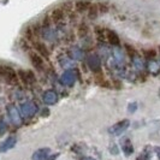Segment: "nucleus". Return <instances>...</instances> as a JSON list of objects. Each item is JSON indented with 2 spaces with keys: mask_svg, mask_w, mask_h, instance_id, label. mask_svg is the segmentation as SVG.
I'll return each instance as SVG.
<instances>
[{
  "mask_svg": "<svg viewBox=\"0 0 160 160\" xmlns=\"http://www.w3.org/2000/svg\"><path fill=\"white\" fill-rule=\"evenodd\" d=\"M2 75H4V78L8 84H17L18 83V75L15 70H12L10 68H5V69H2Z\"/></svg>",
  "mask_w": 160,
  "mask_h": 160,
  "instance_id": "f257e3e1",
  "label": "nucleus"
},
{
  "mask_svg": "<svg viewBox=\"0 0 160 160\" xmlns=\"http://www.w3.org/2000/svg\"><path fill=\"white\" fill-rule=\"evenodd\" d=\"M17 75H18V78L22 81L24 84H32L36 81L35 75L32 71H22L21 70V71H18Z\"/></svg>",
  "mask_w": 160,
  "mask_h": 160,
  "instance_id": "f03ea898",
  "label": "nucleus"
},
{
  "mask_svg": "<svg viewBox=\"0 0 160 160\" xmlns=\"http://www.w3.org/2000/svg\"><path fill=\"white\" fill-rule=\"evenodd\" d=\"M128 127H129L128 120H122V122L117 123L116 125H113L112 128L110 129V132L113 134V135H119V134H122L125 129L128 128Z\"/></svg>",
  "mask_w": 160,
  "mask_h": 160,
  "instance_id": "7ed1b4c3",
  "label": "nucleus"
},
{
  "mask_svg": "<svg viewBox=\"0 0 160 160\" xmlns=\"http://www.w3.org/2000/svg\"><path fill=\"white\" fill-rule=\"evenodd\" d=\"M29 57H30V60H32V65L35 66V69L42 70V68H43V60H42V58L38 53H35V52H32L29 54Z\"/></svg>",
  "mask_w": 160,
  "mask_h": 160,
  "instance_id": "20e7f679",
  "label": "nucleus"
},
{
  "mask_svg": "<svg viewBox=\"0 0 160 160\" xmlns=\"http://www.w3.org/2000/svg\"><path fill=\"white\" fill-rule=\"evenodd\" d=\"M49 154V148H41L32 154V160H46Z\"/></svg>",
  "mask_w": 160,
  "mask_h": 160,
  "instance_id": "39448f33",
  "label": "nucleus"
},
{
  "mask_svg": "<svg viewBox=\"0 0 160 160\" xmlns=\"http://www.w3.org/2000/svg\"><path fill=\"white\" fill-rule=\"evenodd\" d=\"M64 16H65V11L63 10V8H58L52 11V21H53L54 23L62 22V19L64 18Z\"/></svg>",
  "mask_w": 160,
  "mask_h": 160,
  "instance_id": "423d86ee",
  "label": "nucleus"
},
{
  "mask_svg": "<svg viewBox=\"0 0 160 160\" xmlns=\"http://www.w3.org/2000/svg\"><path fill=\"white\" fill-rule=\"evenodd\" d=\"M34 47L36 49V52L39 54H41V56H45V57L49 56L48 48L45 46V43H42V42H34Z\"/></svg>",
  "mask_w": 160,
  "mask_h": 160,
  "instance_id": "0eeeda50",
  "label": "nucleus"
},
{
  "mask_svg": "<svg viewBox=\"0 0 160 160\" xmlns=\"http://www.w3.org/2000/svg\"><path fill=\"white\" fill-rule=\"evenodd\" d=\"M36 106L32 104H25L22 106V111H23V114L24 116H27V117H30L32 116L34 113L36 112Z\"/></svg>",
  "mask_w": 160,
  "mask_h": 160,
  "instance_id": "6e6552de",
  "label": "nucleus"
},
{
  "mask_svg": "<svg viewBox=\"0 0 160 160\" xmlns=\"http://www.w3.org/2000/svg\"><path fill=\"white\" fill-rule=\"evenodd\" d=\"M89 8H90V5H89L88 1H86V0H78V1H76V4H75V8H76V11H78V12H83V11L88 10Z\"/></svg>",
  "mask_w": 160,
  "mask_h": 160,
  "instance_id": "1a4fd4ad",
  "label": "nucleus"
},
{
  "mask_svg": "<svg viewBox=\"0 0 160 160\" xmlns=\"http://www.w3.org/2000/svg\"><path fill=\"white\" fill-rule=\"evenodd\" d=\"M15 143H16V138L15 137H10V138H8L4 143L0 146V151L1 152H5V151H8L10 148H12L15 146Z\"/></svg>",
  "mask_w": 160,
  "mask_h": 160,
  "instance_id": "9d476101",
  "label": "nucleus"
},
{
  "mask_svg": "<svg viewBox=\"0 0 160 160\" xmlns=\"http://www.w3.org/2000/svg\"><path fill=\"white\" fill-rule=\"evenodd\" d=\"M122 148H123V151H124V153H125L127 155H130L131 153L134 152L132 144H131V142H130L129 140H125V141L123 142V146H122Z\"/></svg>",
  "mask_w": 160,
  "mask_h": 160,
  "instance_id": "9b49d317",
  "label": "nucleus"
},
{
  "mask_svg": "<svg viewBox=\"0 0 160 160\" xmlns=\"http://www.w3.org/2000/svg\"><path fill=\"white\" fill-rule=\"evenodd\" d=\"M107 40L110 43H113V45H118L119 43V38L117 36V34L113 32H107Z\"/></svg>",
  "mask_w": 160,
  "mask_h": 160,
  "instance_id": "f8f14e48",
  "label": "nucleus"
},
{
  "mask_svg": "<svg viewBox=\"0 0 160 160\" xmlns=\"http://www.w3.org/2000/svg\"><path fill=\"white\" fill-rule=\"evenodd\" d=\"M89 13H88V17L90 19H95L96 17H98V13H99V10H98V5H92L90 8H88Z\"/></svg>",
  "mask_w": 160,
  "mask_h": 160,
  "instance_id": "ddd939ff",
  "label": "nucleus"
},
{
  "mask_svg": "<svg viewBox=\"0 0 160 160\" xmlns=\"http://www.w3.org/2000/svg\"><path fill=\"white\" fill-rule=\"evenodd\" d=\"M45 101L47 102V104H54L57 101V96L54 93H52V92H48L46 93V95H45Z\"/></svg>",
  "mask_w": 160,
  "mask_h": 160,
  "instance_id": "4468645a",
  "label": "nucleus"
},
{
  "mask_svg": "<svg viewBox=\"0 0 160 160\" xmlns=\"http://www.w3.org/2000/svg\"><path fill=\"white\" fill-rule=\"evenodd\" d=\"M87 34H88V27H87V24H81L80 27H78V35H80L81 38H83Z\"/></svg>",
  "mask_w": 160,
  "mask_h": 160,
  "instance_id": "2eb2a0df",
  "label": "nucleus"
},
{
  "mask_svg": "<svg viewBox=\"0 0 160 160\" xmlns=\"http://www.w3.org/2000/svg\"><path fill=\"white\" fill-rule=\"evenodd\" d=\"M10 116H11V118H12V120L15 122V123H19V116H18V113H17V111L13 108V107H11V112H10Z\"/></svg>",
  "mask_w": 160,
  "mask_h": 160,
  "instance_id": "dca6fc26",
  "label": "nucleus"
},
{
  "mask_svg": "<svg viewBox=\"0 0 160 160\" xmlns=\"http://www.w3.org/2000/svg\"><path fill=\"white\" fill-rule=\"evenodd\" d=\"M98 10H99V12L106 13V12L108 11V6H107L106 4H99V5H98Z\"/></svg>",
  "mask_w": 160,
  "mask_h": 160,
  "instance_id": "f3484780",
  "label": "nucleus"
},
{
  "mask_svg": "<svg viewBox=\"0 0 160 160\" xmlns=\"http://www.w3.org/2000/svg\"><path fill=\"white\" fill-rule=\"evenodd\" d=\"M125 47H127V49L129 51L128 53L130 54V56H134V54H135V49H134L132 47H130L129 45H125Z\"/></svg>",
  "mask_w": 160,
  "mask_h": 160,
  "instance_id": "a211bd4d",
  "label": "nucleus"
},
{
  "mask_svg": "<svg viewBox=\"0 0 160 160\" xmlns=\"http://www.w3.org/2000/svg\"><path fill=\"white\" fill-rule=\"evenodd\" d=\"M144 56H147V57H149V56H151V57H154V56H155V52H154L153 49H152V51H148V52H144Z\"/></svg>",
  "mask_w": 160,
  "mask_h": 160,
  "instance_id": "6ab92c4d",
  "label": "nucleus"
},
{
  "mask_svg": "<svg viewBox=\"0 0 160 160\" xmlns=\"http://www.w3.org/2000/svg\"><path fill=\"white\" fill-rule=\"evenodd\" d=\"M157 153H158V157H159V159H160V148L157 149Z\"/></svg>",
  "mask_w": 160,
  "mask_h": 160,
  "instance_id": "aec40b11",
  "label": "nucleus"
},
{
  "mask_svg": "<svg viewBox=\"0 0 160 160\" xmlns=\"http://www.w3.org/2000/svg\"><path fill=\"white\" fill-rule=\"evenodd\" d=\"M82 160H95V159H93V158H84V159H82Z\"/></svg>",
  "mask_w": 160,
  "mask_h": 160,
  "instance_id": "412c9836",
  "label": "nucleus"
},
{
  "mask_svg": "<svg viewBox=\"0 0 160 160\" xmlns=\"http://www.w3.org/2000/svg\"><path fill=\"white\" fill-rule=\"evenodd\" d=\"M1 75H2V68L0 66V76H1Z\"/></svg>",
  "mask_w": 160,
  "mask_h": 160,
  "instance_id": "4be33fe9",
  "label": "nucleus"
}]
</instances>
